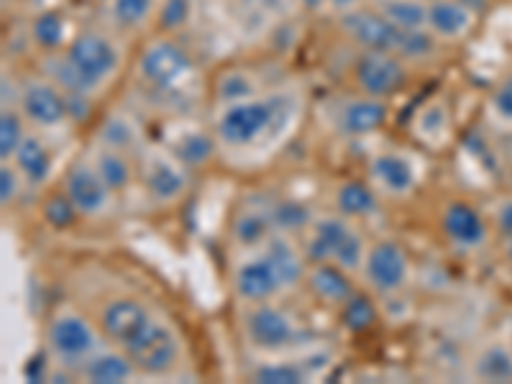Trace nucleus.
Returning <instances> with one entry per match:
<instances>
[{
  "mask_svg": "<svg viewBox=\"0 0 512 384\" xmlns=\"http://www.w3.org/2000/svg\"><path fill=\"white\" fill-rule=\"evenodd\" d=\"M105 344L98 323L82 315L80 310L64 305L54 310L47 326V351L52 364L64 372L77 374L82 364Z\"/></svg>",
  "mask_w": 512,
  "mask_h": 384,
  "instance_id": "obj_8",
  "label": "nucleus"
},
{
  "mask_svg": "<svg viewBox=\"0 0 512 384\" xmlns=\"http://www.w3.org/2000/svg\"><path fill=\"white\" fill-rule=\"evenodd\" d=\"M351 277L354 274L336 267V264H308L305 285H308V290L318 297L320 303L333 305V308H344L351 297L356 295V287L351 282Z\"/></svg>",
  "mask_w": 512,
  "mask_h": 384,
  "instance_id": "obj_21",
  "label": "nucleus"
},
{
  "mask_svg": "<svg viewBox=\"0 0 512 384\" xmlns=\"http://www.w3.org/2000/svg\"><path fill=\"white\" fill-rule=\"evenodd\" d=\"M62 192L75 205L77 216L90 221L108 216L116 203V192L100 177L90 157H80L70 164V169L64 172Z\"/></svg>",
  "mask_w": 512,
  "mask_h": 384,
  "instance_id": "obj_13",
  "label": "nucleus"
},
{
  "mask_svg": "<svg viewBox=\"0 0 512 384\" xmlns=\"http://www.w3.org/2000/svg\"><path fill=\"white\" fill-rule=\"evenodd\" d=\"M410 274H413L410 256L397 241L382 239L377 244H369L367 259L361 267V280L367 282L369 290L384 297L397 295L408 287Z\"/></svg>",
  "mask_w": 512,
  "mask_h": 384,
  "instance_id": "obj_14",
  "label": "nucleus"
},
{
  "mask_svg": "<svg viewBox=\"0 0 512 384\" xmlns=\"http://www.w3.org/2000/svg\"><path fill=\"white\" fill-rule=\"evenodd\" d=\"M11 162L16 164V169L21 172L26 187H34V190L49 185V180H52L54 175V164H57L54 162V152L52 146H49V141L44 139L41 131H34V128L29 131L24 144L18 146L16 157H13Z\"/></svg>",
  "mask_w": 512,
  "mask_h": 384,
  "instance_id": "obj_19",
  "label": "nucleus"
},
{
  "mask_svg": "<svg viewBox=\"0 0 512 384\" xmlns=\"http://www.w3.org/2000/svg\"><path fill=\"white\" fill-rule=\"evenodd\" d=\"M308 256L290 233H274L267 244L246 251L233 269V292L244 305H259L287 295L305 282Z\"/></svg>",
  "mask_w": 512,
  "mask_h": 384,
  "instance_id": "obj_4",
  "label": "nucleus"
},
{
  "mask_svg": "<svg viewBox=\"0 0 512 384\" xmlns=\"http://www.w3.org/2000/svg\"><path fill=\"white\" fill-rule=\"evenodd\" d=\"M413 134L420 144L441 149L451 139V113L441 98L425 100L413 118Z\"/></svg>",
  "mask_w": 512,
  "mask_h": 384,
  "instance_id": "obj_25",
  "label": "nucleus"
},
{
  "mask_svg": "<svg viewBox=\"0 0 512 384\" xmlns=\"http://www.w3.org/2000/svg\"><path fill=\"white\" fill-rule=\"evenodd\" d=\"M131 41L108 24L77 29L62 52L47 57L49 77L62 85L72 100L100 98L123 77Z\"/></svg>",
  "mask_w": 512,
  "mask_h": 384,
  "instance_id": "obj_3",
  "label": "nucleus"
},
{
  "mask_svg": "<svg viewBox=\"0 0 512 384\" xmlns=\"http://www.w3.org/2000/svg\"><path fill=\"white\" fill-rule=\"evenodd\" d=\"M336 26L354 49H372V52H387L413 64L428 62L441 52V44L428 31H408L392 24L390 18L382 16L374 6H361L349 13L336 16Z\"/></svg>",
  "mask_w": 512,
  "mask_h": 384,
  "instance_id": "obj_6",
  "label": "nucleus"
},
{
  "mask_svg": "<svg viewBox=\"0 0 512 384\" xmlns=\"http://www.w3.org/2000/svg\"><path fill=\"white\" fill-rule=\"evenodd\" d=\"M425 3H431V0H425Z\"/></svg>",
  "mask_w": 512,
  "mask_h": 384,
  "instance_id": "obj_42",
  "label": "nucleus"
},
{
  "mask_svg": "<svg viewBox=\"0 0 512 384\" xmlns=\"http://www.w3.org/2000/svg\"><path fill=\"white\" fill-rule=\"evenodd\" d=\"M297 3H300L303 8H315V6L320 8V0H297Z\"/></svg>",
  "mask_w": 512,
  "mask_h": 384,
  "instance_id": "obj_40",
  "label": "nucleus"
},
{
  "mask_svg": "<svg viewBox=\"0 0 512 384\" xmlns=\"http://www.w3.org/2000/svg\"><path fill=\"white\" fill-rule=\"evenodd\" d=\"M77 377L95 384H118L139 377V372H136L134 361L128 359L121 349H116V346H111L105 341V344L82 364Z\"/></svg>",
  "mask_w": 512,
  "mask_h": 384,
  "instance_id": "obj_22",
  "label": "nucleus"
},
{
  "mask_svg": "<svg viewBox=\"0 0 512 384\" xmlns=\"http://www.w3.org/2000/svg\"><path fill=\"white\" fill-rule=\"evenodd\" d=\"M474 374L484 382H510L512 379V354L505 346H487L474 361Z\"/></svg>",
  "mask_w": 512,
  "mask_h": 384,
  "instance_id": "obj_32",
  "label": "nucleus"
},
{
  "mask_svg": "<svg viewBox=\"0 0 512 384\" xmlns=\"http://www.w3.org/2000/svg\"><path fill=\"white\" fill-rule=\"evenodd\" d=\"M29 131L31 126L26 123L24 113L18 111L16 105H3L0 111V159L3 162H11L16 157L18 146L24 144Z\"/></svg>",
  "mask_w": 512,
  "mask_h": 384,
  "instance_id": "obj_31",
  "label": "nucleus"
},
{
  "mask_svg": "<svg viewBox=\"0 0 512 384\" xmlns=\"http://www.w3.org/2000/svg\"><path fill=\"white\" fill-rule=\"evenodd\" d=\"M303 111V93L282 85L251 98L216 105L210 131L223 157H267L290 139Z\"/></svg>",
  "mask_w": 512,
  "mask_h": 384,
  "instance_id": "obj_1",
  "label": "nucleus"
},
{
  "mask_svg": "<svg viewBox=\"0 0 512 384\" xmlns=\"http://www.w3.org/2000/svg\"><path fill=\"white\" fill-rule=\"evenodd\" d=\"M390 118L387 100L372 98V95L354 93L349 98L338 100L336 111H333V123H336L338 134L349 136V139H361V136L377 134L384 128Z\"/></svg>",
  "mask_w": 512,
  "mask_h": 384,
  "instance_id": "obj_16",
  "label": "nucleus"
},
{
  "mask_svg": "<svg viewBox=\"0 0 512 384\" xmlns=\"http://www.w3.org/2000/svg\"><path fill=\"white\" fill-rule=\"evenodd\" d=\"M103 338L134 361L141 377H167L177 372L185 356L180 333L167 318L154 313L134 295H118L98 315Z\"/></svg>",
  "mask_w": 512,
  "mask_h": 384,
  "instance_id": "obj_2",
  "label": "nucleus"
},
{
  "mask_svg": "<svg viewBox=\"0 0 512 384\" xmlns=\"http://www.w3.org/2000/svg\"><path fill=\"white\" fill-rule=\"evenodd\" d=\"M16 108L26 123L41 134H52L72 121L70 95L49 75H29L18 80Z\"/></svg>",
  "mask_w": 512,
  "mask_h": 384,
  "instance_id": "obj_11",
  "label": "nucleus"
},
{
  "mask_svg": "<svg viewBox=\"0 0 512 384\" xmlns=\"http://www.w3.org/2000/svg\"><path fill=\"white\" fill-rule=\"evenodd\" d=\"M136 185L152 205H175L192 185V169L164 144H146L136 157Z\"/></svg>",
  "mask_w": 512,
  "mask_h": 384,
  "instance_id": "obj_9",
  "label": "nucleus"
},
{
  "mask_svg": "<svg viewBox=\"0 0 512 384\" xmlns=\"http://www.w3.org/2000/svg\"><path fill=\"white\" fill-rule=\"evenodd\" d=\"M489 113L502 126H512V75L492 90V95H489Z\"/></svg>",
  "mask_w": 512,
  "mask_h": 384,
  "instance_id": "obj_35",
  "label": "nucleus"
},
{
  "mask_svg": "<svg viewBox=\"0 0 512 384\" xmlns=\"http://www.w3.org/2000/svg\"><path fill=\"white\" fill-rule=\"evenodd\" d=\"M75 218H77V210H75V205L70 203V198H67V195H57V198H52L47 203V221L52 223L54 228H67V226H72V223H75Z\"/></svg>",
  "mask_w": 512,
  "mask_h": 384,
  "instance_id": "obj_37",
  "label": "nucleus"
},
{
  "mask_svg": "<svg viewBox=\"0 0 512 384\" xmlns=\"http://www.w3.org/2000/svg\"><path fill=\"white\" fill-rule=\"evenodd\" d=\"M72 36H75V31H70L67 18L59 11L39 13V16L34 18V24H31V39H34L36 47L44 52V57H52V54L62 52Z\"/></svg>",
  "mask_w": 512,
  "mask_h": 384,
  "instance_id": "obj_29",
  "label": "nucleus"
},
{
  "mask_svg": "<svg viewBox=\"0 0 512 384\" xmlns=\"http://www.w3.org/2000/svg\"><path fill=\"white\" fill-rule=\"evenodd\" d=\"M131 72L146 98L172 108L187 103L200 82V67L190 49L164 34L141 44L131 62Z\"/></svg>",
  "mask_w": 512,
  "mask_h": 384,
  "instance_id": "obj_5",
  "label": "nucleus"
},
{
  "mask_svg": "<svg viewBox=\"0 0 512 384\" xmlns=\"http://www.w3.org/2000/svg\"><path fill=\"white\" fill-rule=\"evenodd\" d=\"M90 159H93L100 177H103V180L108 182V187L116 192V198L126 195V192L136 185V157H131V154L98 141V144L93 146Z\"/></svg>",
  "mask_w": 512,
  "mask_h": 384,
  "instance_id": "obj_23",
  "label": "nucleus"
},
{
  "mask_svg": "<svg viewBox=\"0 0 512 384\" xmlns=\"http://www.w3.org/2000/svg\"><path fill=\"white\" fill-rule=\"evenodd\" d=\"M98 3H100V6H103V3H108V0H98Z\"/></svg>",
  "mask_w": 512,
  "mask_h": 384,
  "instance_id": "obj_41",
  "label": "nucleus"
},
{
  "mask_svg": "<svg viewBox=\"0 0 512 384\" xmlns=\"http://www.w3.org/2000/svg\"><path fill=\"white\" fill-rule=\"evenodd\" d=\"M141 131L139 123L131 113H111L100 123L98 141L113 146V149H121V152L131 154V157H139V152L146 144H141Z\"/></svg>",
  "mask_w": 512,
  "mask_h": 384,
  "instance_id": "obj_28",
  "label": "nucleus"
},
{
  "mask_svg": "<svg viewBox=\"0 0 512 384\" xmlns=\"http://www.w3.org/2000/svg\"><path fill=\"white\" fill-rule=\"evenodd\" d=\"M341 315H344V323L351 331H367V328L374 326V320H377V310H374L372 300L361 295L351 297L349 303L341 308Z\"/></svg>",
  "mask_w": 512,
  "mask_h": 384,
  "instance_id": "obj_34",
  "label": "nucleus"
},
{
  "mask_svg": "<svg viewBox=\"0 0 512 384\" xmlns=\"http://www.w3.org/2000/svg\"><path fill=\"white\" fill-rule=\"evenodd\" d=\"M169 152L175 154L177 159L187 164L190 169L195 167H203L208 164L210 159L218 154V144H216V136L213 131H203V128H177L175 131V139L164 141Z\"/></svg>",
  "mask_w": 512,
  "mask_h": 384,
  "instance_id": "obj_24",
  "label": "nucleus"
},
{
  "mask_svg": "<svg viewBox=\"0 0 512 384\" xmlns=\"http://www.w3.org/2000/svg\"><path fill=\"white\" fill-rule=\"evenodd\" d=\"M410 80V64L405 59L387 52L372 49H356L351 62V82L356 93L372 95L379 100H390L400 90H405Z\"/></svg>",
  "mask_w": 512,
  "mask_h": 384,
  "instance_id": "obj_12",
  "label": "nucleus"
},
{
  "mask_svg": "<svg viewBox=\"0 0 512 384\" xmlns=\"http://www.w3.org/2000/svg\"><path fill=\"white\" fill-rule=\"evenodd\" d=\"M367 180L379 192V198L405 200L418 190L420 172L418 164L408 154L397 152V149H384V152L369 157Z\"/></svg>",
  "mask_w": 512,
  "mask_h": 384,
  "instance_id": "obj_15",
  "label": "nucleus"
},
{
  "mask_svg": "<svg viewBox=\"0 0 512 384\" xmlns=\"http://www.w3.org/2000/svg\"><path fill=\"white\" fill-rule=\"evenodd\" d=\"M105 8V24L126 36L128 41L149 31L154 18L159 16V0H108Z\"/></svg>",
  "mask_w": 512,
  "mask_h": 384,
  "instance_id": "obj_20",
  "label": "nucleus"
},
{
  "mask_svg": "<svg viewBox=\"0 0 512 384\" xmlns=\"http://www.w3.org/2000/svg\"><path fill=\"white\" fill-rule=\"evenodd\" d=\"M495 223H497V231H500L507 241H512V198L505 200V203H500Z\"/></svg>",
  "mask_w": 512,
  "mask_h": 384,
  "instance_id": "obj_38",
  "label": "nucleus"
},
{
  "mask_svg": "<svg viewBox=\"0 0 512 384\" xmlns=\"http://www.w3.org/2000/svg\"><path fill=\"white\" fill-rule=\"evenodd\" d=\"M367 3L369 0H320V8H328L331 13L341 16V13H349L354 11V8L367 6Z\"/></svg>",
  "mask_w": 512,
  "mask_h": 384,
  "instance_id": "obj_39",
  "label": "nucleus"
},
{
  "mask_svg": "<svg viewBox=\"0 0 512 384\" xmlns=\"http://www.w3.org/2000/svg\"><path fill=\"white\" fill-rule=\"evenodd\" d=\"M303 251L308 264H336L349 274H361L369 244L356 221L333 213L313 218V223L305 228Z\"/></svg>",
  "mask_w": 512,
  "mask_h": 384,
  "instance_id": "obj_7",
  "label": "nucleus"
},
{
  "mask_svg": "<svg viewBox=\"0 0 512 384\" xmlns=\"http://www.w3.org/2000/svg\"><path fill=\"white\" fill-rule=\"evenodd\" d=\"M474 26H477V11L466 0H431L428 3V24H425V31L441 47L469 39Z\"/></svg>",
  "mask_w": 512,
  "mask_h": 384,
  "instance_id": "obj_18",
  "label": "nucleus"
},
{
  "mask_svg": "<svg viewBox=\"0 0 512 384\" xmlns=\"http://www.w3.org/2000/svg\"><path fill=\"white\" fill-rule=\"evenodd\" d=\"M369 6L390 18L392 24L408 31H425V24H428V3L425 0H369Z\"/></svg>",
  "mask_w": 512,
  "mask_h": 384,
  "instance_id": "obj_30",
  "label": "nucleus"
},
{
  "mask_svg": "<svg viewBox=\"0 0 512 384\" xmlns=\"http://www.w3.org/2000/svg\"><path fill=\"white\" fill-rule=\"evenodd\" d=\"M251 379L259 384H300L308 382L310 374L305 372L303 364L292 361H264L251 372Z\"/></svg>",
  "mask_w": 512,
  "mask_h": 384,
  "instance_id": "obj_33",
  "label": "nucleus"
},
{
  "mask_svg": "<svg viewBox=\"0 0 512 384\" xmlns=\"http://www.w3.org/2000/svg\"><path fill=\"white\" fill-rule=\"evenodd\" d=\"M244 338L246 344L259 354H287L303 344L305 331L292 313L274 300L259 305H246L244 313Z\"/></svg>",
  "mask_w": 512,
  "mask_h": 384,
  "instance_id": "obj_10",
  "label": "nucleus"
},
{
  "mask_svg": "<svg viewBox=\"0 0 512 384\" xmlns=\"http://www.w3.org/2000/svg\"><path fill=\"white\" fill-rule=\"evenodd\" d=\"M379 192L367 182L349 180L336 190V210L351 221L372 218L379 210Z\"/></svg>",
  "mask_w": 512,
  "mask_h": 384,
  "instance_id": "obj_27",
  "label": "nucleus"
},
{
  "mask_svg": "<svg viewBox=\"0 0 512 384\" xmlns=\"http://www.w3.org/2000/svg\"><path fill=\"white\" fill-rule=\"evenodd\" d=\"M443 239L459 251H477L487 244V221L474 205L464 200H451L441 210Z\"/></svg>",
  "mask_w": 512,
  "mask_h": 384,
  "instance_id": "obj_17",
  "label": "nucleus"
},
{
  "mask_svg": "<svg viewBox=\"0 0 512 384\" xmlns=\"http://www.w3.org/2000/svg\"><path fill=\"white\" fill-rule=\"evenodd\" d=\"M24 187L26 182L21 177V172L16 169V164L3 162V167H0V203H3V208L16 203V198L21 195Z\"/></svg>",
  "mask_w": 512,
  "mask_h": 384,
  "instance_id": "obj_36",
  "label": "nucleus"
},
{
  "mask_svg": "<svg viewBox=\"0 0 512 384\" xmlns=\"http://www.w3.org/2000/svg\"><path fill=\"white\" fill-rule=\"evenodd\" d=\"M277 231L272 208H246L233 221V241L244 251H254L267 244Z\"/></svg>",
  "mask_w": 512,
  "mask_h": 384,
  "instance_id": "obj_26",
  "label": "nucleus"
}]
</instances>
